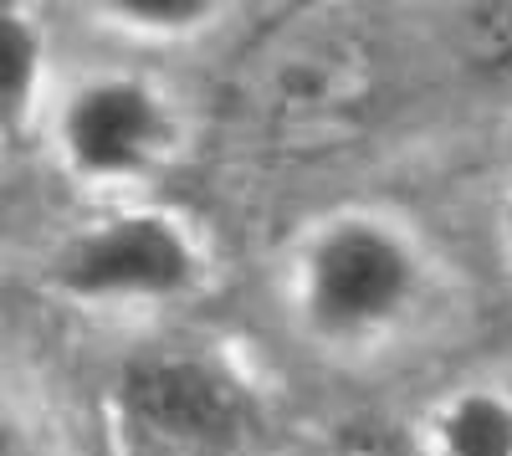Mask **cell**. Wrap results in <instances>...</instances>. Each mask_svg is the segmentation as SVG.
<instances>
[{
  "instance_id": "obj_1",
  "label": "cell",
  "mask_w": 512,
  "mask_h": 456,
  "mask_svg": "<svg viewBox=\"0 0 512 456\" xmlns=\"http://www.w3.org/2000/svg\"><path fill=\"white\" fill-rule=\"evenodd\" d=\"M251 431V390L210 359L149 354L118 380V436L128 456H241Z\"/></svg>"
},
{
  "instance_id": "obj_2",
  "label": "cell",
  "mask_w": 512,
  "mask_h": 456,
  "mask_svg": "<svg viewBox=\"0 0 512 456\" xmlns=\"http://www.w3.org/2000/svg\"><path fill=\"white\" fill-rule=\"evenodd\" d=\"M415 252L384 221L354 216L328 226L303 267V308L318 334L354 339L390 323L415 298Z\"/></svg>"
},
{
  "instance_id": "obj_3",
  "label": "cell",
  "mask_w": 512,
  "mask_h": 456,
  "mask_svg": "<svg viewBox=\"0 0 512 456\" xmlns=\"http://www.w3.org/2000/svg\"><path fill=\"white\" fill-rule=\"evenodd\" d=\"M195 277V246L169 216H113L57 257L72 298H175Z\"/></svg>"
},
{
  "instance_id": "obj_4",
  "label": "cell",
  "mask_w": 512,
  "mask_h": 456,
  "mask_svg": "<svg viewBox=\"0 0 512 456\" xmlns=\"http://www.w3.org/2000/svg\"><path fill=\"white\" fill-rule=\"evenodd\" d=\"M169 139V118L159 98L134 77H98L77 88L62 108V149L77 175L113 180L134 175L149 164V154Z\"/></svg>"
},
{
  "instance_id": "obj_5",
  "label": "cell",
  "mask_w": 512,
  "mask_h": 456,
  "mask_svg": "<svg viewBox=\"0 0 512 456\" xmlns=\"http://www.w3.org/2000/svg\"><path fill=\"white\" fill-rule=\"evenodd\" d=\"M441 456H512V405L497 395H461L441 421Z\"/></svg>"
},
{
  "instance_id": "obj_6",
  "label": "cell",
  "mask_w": 512,
  "mask_h": 456,
  "mask_svg": "<svg viewBox=\"0 0 512 456\" xmlns=\"http://www.w3.org/2000/svg\"><path fill=\"white\" fill-rule=\"evenodd\" d=\"M36 77H41V41L26 26V16L6 11L0 16V103H6L11 123L31 108Z\"/></svg>"
},
{
  "instance_id": "obj_7",
  "label": "cell",
  "mask_w": 512,
  "mask_h": 456,
  "mask_svg": "<svg viewBox=\"0 0 512 456\" xmlns=\"http://www.w3.org/2000/svg\"><path fill=\"white\" fill-rule=\"evenodd\" d=\"M108 16L139 31H190L210 21V6L205 0H113Z\"/></svg>"
},
{
  "instance_id": "obj_8",
  "label": "cell",
  "mask_w": 512,
  "mask_h": 456,
  "mask_svg": "<svg viewBox=\"0 0 512 456\" xmlns=\"http://www.w3.org/2000/svg\"><path fill=\"white\" fill-rule=\"evenodd\" d=\"M482 31H487V62L502 82H512V6L482 11Z\"/></svg>"
},
{
  "instance_id": "obj_9",
  "label": "cell",
  "mask_w": 512,
  "mask_h": 456,
  "mask_svg": "<svg viewBox=\"0 0 512 456\" xmlns=\"http://www.w3.org/2000/svg\"><path fill=\"white\" fill-rule=\"evenodd\" d=\"M507 246H512V211H507Z\"/></svg>"
}]
</instances>
